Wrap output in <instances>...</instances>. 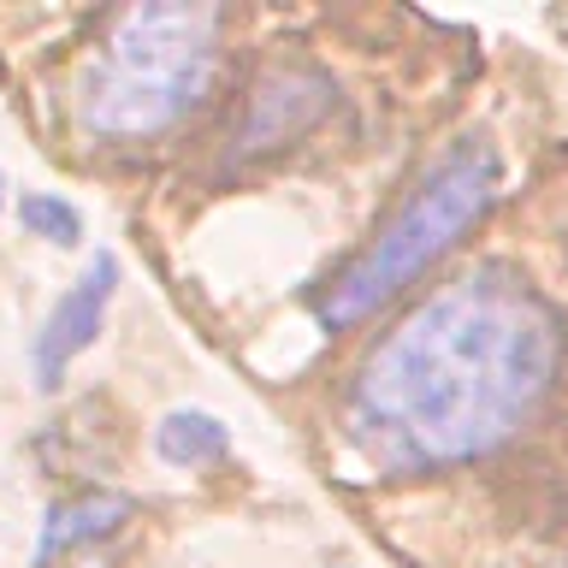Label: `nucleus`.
Instances as JSON below:
<instances>
[{
    "label": "nucleus",
    "instance_id": "1",
    "mask_svg": "<svg viewBox=\"0 0 568 568\" xmlns=\"http://www.w3.org/2000/svg\"><path fill=\"white\" fill-rule=\"evenodd\" d=\"M557 355V320L532 291L497 273L456 278L362 362L349 438L397 474L474 462L532 420Z\"/></svg>",
    "mask_w": 568,
    "mask_h": 568
},
{
    "label": "nucleus",
    "instance_id": "2",
    "mask_svg": "<svg viewBox=\"0 0 568 568\" xmlns=\"http://www.w3.org/2000/svg\"><path fill=\"white\" fill-rule=\"evenodd\" d=\"M220 65L213 7H131L83 83V124L101 136H154L202 106Z\"/></svg>",
    "mask_w": 568,
    "mask_h": 568
},
{
    "label": "nucleus",
    "instance_id": "3",
    "mask_svg": "<svg viewBox=\"0 0 568 568\" xmlns=\"http://www.w3.org/2000/svg\"><path fill=\"white\" fill-rule=\"evenodd\" d=\"M491 195H497V160L486 149H462L450 160H438V166L420 178V190L397 207V220L373 237L367 255L326 291L320 320H326V326H355V320H367L379 302L397 296L408 278H420L426 266L491 207Z\"/></svg>",
    "mask_w": 568,
    "mask_h": 568
},
{
    "label": "nucleus",
    "instance_id": "4",
    "mask_svg": "<svg viewBox=\"0 0 568 568\" xmlns=\"http://www.w3.org/2000/svg\"><path fill=\"white\" fill-rule=\"evenodd\" d=\"M113 291H119V261L113 255H95V261L83 266V278L71 284L60 302H53L48 326H42V337H36V349H30V367H36V385H42V390L60 385L65 367L78 362L89 344H95Z\"/></svg>",
    "mask_w": 568,
    "mask_h": 568
},
{
    "label": "nucleus",
    "instance_id": "5",
    "mask_svg": "<svg viewBox=\"0 0 568 568\" xmlns=\"http://www.w3.org/2000/svg\"><path fill=\"white\" fill-rule=\"evenodd\" d=\"M124 515H131V504H124V497H106V491L48 509L42 539H36V568H48L53 557H65L71 545H89V539H106V532H119Z\"/></svg>",
    "mask_w": 568,
    "mask_h": 568
},
{
    "label": "nucleus",
    "instance_id": "6",
    "mask_svg": "<svg viewBox=\"0 0 568 568\" xmlns=\"http://www.w3.org/2000/svg\"><path fill=\"white\" fill-rule=\"evenodd\" d=\"M154 444H160V456H166L172 468H207V462H220L231 450L225 426L213 415H202V408H178V415H166Z\"/></svg>",
    "mask_w": 568,
    "mask_h": 568
},
{
    "label": "nucleus",
    "instance_id": "7",
    "mask_svg": "<svg viewBox=\"0 0 568 568\" xmlns=\"http://www.w3.org/2000/svg\"><path fill=\"white\" fill-rule=\"evenodd\" d=\"M24 225L36 231V237H53V243H78L83 237V220H78V207L60 202V195H24Z\"/></svg>",
    "mask_w": 568,
    "mask_h": 568
}]
</instances>
